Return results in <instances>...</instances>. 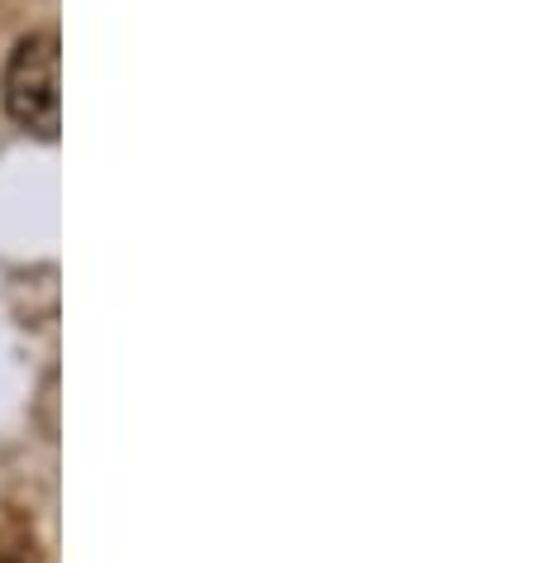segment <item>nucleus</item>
<instances>
[{"instance_id": "obj_2", "label": "nucleus", "mask_w": 535, "mask_h": 563, "mask_svg": "<svg viewBox=\"0 0 535 563\" xmlns=\"http://www.w3.org/2000/svg\"><path fill=\"white\" fill-rule=\"evenodd\" d=\"M0 563H44L34 520L20 506H0Z\"/></svg>"}, {"instance_id": "obj_1", "label": "nucleus", "mask_w": 535, "mask_h": 563, "mask_svg": "<svg viewBox=\"0 0 535 563\" xmlns=\"http://www.w3.org/2000/svg\"><path fill=\"white\" fill-rule=\"evenodd\" d=\"M6 115L34 139H58L63 130V44L53 30L24 34L6 63Z\"/></svg>"}]
</instances>
